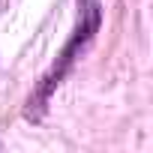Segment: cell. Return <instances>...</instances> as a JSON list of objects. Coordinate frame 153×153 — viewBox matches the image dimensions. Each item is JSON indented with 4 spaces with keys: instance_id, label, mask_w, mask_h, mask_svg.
<instances>
[{
    "instance_id": "obj_1",
    "label": "cell",
    "mask_w": 153,
    "mask_h": 153,
    "mask_svg": "<svg viewBox=\"0 0 153 153\" xmlns=\"http://www.w3.org/2000/svg\"><path fill=\"white\" fill-rule=\"evenodd\" d=\"M96 30H99V6H96V3H90L87 9H81V21H78V27H75L72 39L66 42V48L60 51L57 63L51 66V72L42 78V84L36 87V93L30 96V102H27V117H30V120H39V117H42V111H45V105H48L51 93H54V90H57V84L66 78V72L72 69L75 57H78V54H81V48L93 39V33H96Z\"/></svg>"
}]
</instances>
